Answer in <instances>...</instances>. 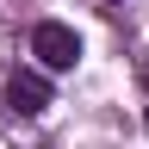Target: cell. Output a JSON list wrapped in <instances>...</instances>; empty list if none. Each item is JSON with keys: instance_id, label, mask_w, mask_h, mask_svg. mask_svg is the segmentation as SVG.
<instances>
[{"instance_id": "cell-3", "label": "cell", "mask_w": 149, "mask_h": 149, "mask_svg": "<svg viewBox=\"0 0 149 149\" xmlns=\"http://www.w3.org/2000/svg\"><path fill=\"white\" fill-rule=\"evenodd\" d=\"M143 130H149V106H143Z\"/></svg>"}, {"instance_id": "cell-1", "label": "cell", "mask_w": 149, "mask_h": 149, "mask_svg": "<svg viewBox=\"0 0 149 149\" xmlns=\"http://www.w3.org/2000/svg\"><path fill=\"white\" fill-rule=\"evenodd\" d=\"M31 56L44 68H74L81 62V37H74V25H62V19H37L31 25Z\"/></svg>"}, {"instance_id": "cell-2", "label": "cell", "mask_w": 149, "mask_h": 149, "mask_svg": "<svg viewBox=\"0 0 149 149\" xmlns=\"http://www.w3.org/2000/svg\"><path fill=\"white\" fill-rule=\"evenodd\" d=\"M50 106V81L31 68H13L6 74V112H19V118H37V112Z\"/></svg>"}, {"instance_id": "cell-4", "label": "cell", "mask_w": 149, "mask_h": 149, "mask_svg": "<svg viewBox=\"0 0 149 149\" xmlns=\"http://www.w3.org/2000/svg\"><path fill=\"white\" fill-rule=\"evenodd\" d=\"M143 87H149V68H143Z\"/></svg>"}]
</instances>
